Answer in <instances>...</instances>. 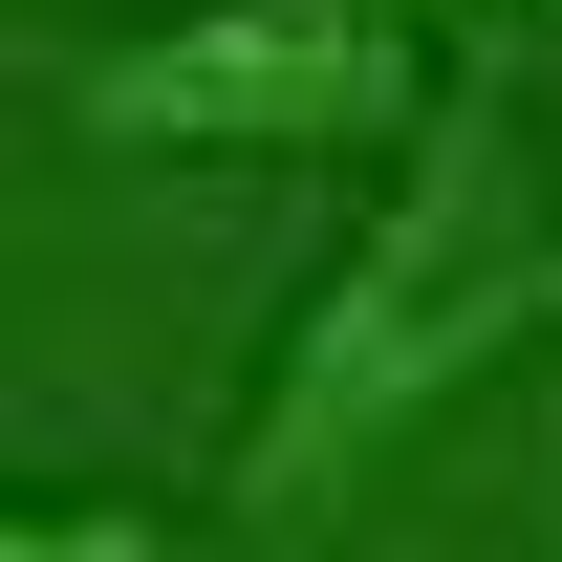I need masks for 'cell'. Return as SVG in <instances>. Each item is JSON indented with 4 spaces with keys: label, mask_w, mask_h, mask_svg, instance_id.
<instances>
[{
    "label": "cell",
    "mask_w": 562,
    "mask_h": 562,
    "mask_svg": "<svg viewBox=\"0 0 562 562\" xmlns=\"http://www.w3.org/2000/svg\"><path fill=\"white\" fill-rule=\"evenodd\" d=\"M0 562H173V541H151V497H22Z\"/></svg>",
    "instance_id": "3957f363"
},
{
    "label": "cell",
    "mask_w": 562,
    "mask_h": 562,
    "mask_svg": "<svg viewBox=\"0 0 562 562\" xmlns=\"http://www.w3.org/2000/svg\"><path fill=\"white\" fill-rule=\"evenodd\" d=\"M541 325H562V195H541V131H519L497 87H432V131L390 151L368 238L325 260V303L281 325L260 412H238V519H325L390 432H432L497 347H541Z\"/></svg>",
    "instance_id": "6da1fadb"
},
{
    "label": "cell",
    "mask_w": 562,
    "mask_h": 562,
    "mask_svg": "<svg viewBox=\"0 0 562 562\" xmlns=\"http://www.w3.org/2000/svg\"><path fill=\"white\" fill-rule=\"evenodd\" d=\"M412 22H432V0H412Z\"/></svg>",
    "instance_id": "277c9868"
},
{
    "label": "cell",
    "mask_w": 562,
    "mask_h": 562,
    "mask_svg": "<svg viewBox=\"0 0 562 562\" xmlns=\"http://www.w3.org/2000/svg\"><path fill=\"white\" fill-rule=\"evenodd\" d=\"M66 109L109 151H390L432 131L412 0H173L131 44H87Z\"/></svg>",
    "instance_id": "7a4b0ae2"
}]
</instances>
